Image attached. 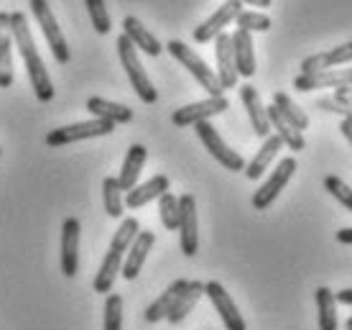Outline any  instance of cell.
<instances>
[{
  "instance_id": "obj_43",
  "label": "cell",
  "mask_w": 352,
  "mask_h": 330,
  "mask_svg": "<svg viewBox=\"0 0 352 330\" xmlns=\"http://www.w3.org/2000/svg\"><path fill=\"white\" fill-rule=\"evenodd\" d=\"M243 6H258V8H268L273 0H240Z\"/></svg>"
},
{
  "instance_id": "obj_35",
  "label": "cell",
  "mask_w": 352,
  "mask_h": 330,
  "mask_svg": "<svg viewBox=\"0 0 352 330\" xmlns=\"http://www.w3.org/2000/svg\"><path fill=\"white\" fill-rule=\"evenodd\" d=\"M85 6H87V13H89V21H92V28H95L97 34H110V13L105 8V0H85Z\"/></svg>"
},
{
  "instance_id": "obj_36",
  "label": "cell",
  "mask_w": 352,
  "mask_h": 330,
  "mask_svg": "<svg viewBox=\"0 0 352 330\" xmlns=\"http://www.w3.org/2000/svg\"><path fill=\"white\" fill-rule=\"evenodd\" d=\"M102 325L105 330H123V297L120 295H107Z\"/></svg>"
},
{
  "instance_id": "obj_25",
  "label": "cell",
  "mask_w": 352,
  "mask_h": 330,
  "mask_svg": "<svg viewBox=\"0 0 352 330\" xmlns=\"http://www.w3.org/2000/svg\"><path fill=\"white\" fill-rule=\"evenodd\" d=\"M265 116H268V123H271V128L276 131V136L281 138V143H286L291 152H304L307 149V141H304V134L301 131H296L294 125L286 121V118L276 110V105L265 107Z\"/></svg>"
},
{
  "instance_id": "obj_42",
  "label": "cell",
  "mask_w": 352,
  "mask_h": 330,
  "mask_svg": "<svg viewBox=\"0 0 352 330\" xmlns=\"http://www.w3.org/2000/svg\"><path fill=\"white\" fill-rule=\"evenodd\" d=\"M340 131H342V136L347 138V141H350V146H352V123L342 121V123H340Z\"/></svg>"
},
{
  "instance_id": "obj_31",
  "label": "cell",
  "mask_w": 352,
  "mask_h": 330,
  "mask_svg": "<svg viewBox=\"0 0 352 330\" xmlns=\"http://www.w3.org/2000/svg\"><path fill=\"white\" fill-rule=\"evenodd\" d=\"M102 203H105V210L110 218H123V189L118 185V177H105Z\"/></svg>"
},
{
  "instance_id": "obj_29",
  "label": "cell",
  "mask_w": 352,
  "mask_h": 330,
  "mask_svg": "<svg viewBox=\"0 0 352 330\" xmlns=\"http://www.w3.org/2000/svg\"><path fill=\"white\" fill-rule=\"evenodd\" d=\"M319 313V330H337V300L329 287H319L314 292Z\"/></svg>"
},
{
  "instance_id": "obj_27",
  "label": "cell",
  "mask_w": 352,
  "mask_h": 330,
  "mask_svg": "<svg viewBox=\"0 0 352 330\" xmlns=\"http://www.w3.org/2000/svg\"><path fill=\"white\" fill-rule=\"evenodd\" d=\"M120 269H123V254L107 251L102 264H100V271H97L95 282H92L97 295H110V289H113L115 279H118V274H120Z\"/></svg>"
},
{
  "instance_id": "obj_28",
  "label": "cell",
  "mask_w": 352,
  "mask_h": 330,
  "mask_svg": "<svg viewBox=\"0 0 352 330\" xmlns=\"http://www.w3.org/2000/svg\"><path fill=\"white\" fill-rule=\"evenodd\" d=\"M202 295H204V282H189L184 292L179 295L176 305L171 307V313H168L166 320L171 322V325H179V322H184V318L192 313L194 307H197V302H199V297H202Z\"/></svg>"
},
{
  "instance_id": "obj_11",
  "label": "cell",
  "mask_w": 352,
  "mask_h": 330,
  "mask_svg": "<svg viewBox=\"0 0 352 330\" xmlns=\"http://www.w3.org/2000/svg\"><path fill=\"white\" fill-rule=\"evenodd\" d=\"M240 10H243V3H240V0H228V3H222L220 8L214 10L202 26L194 28V41H197V44H207V41H212V39H217V36L225 31V26H230V23L238 18Z\"/></svg>"
},
{
  "instance_id": "obj_23",
  "label": "cell",
  "mask_w": 352,
  "mask_h": 330,
  "mask_svg": "<svg viewBox=\"0 0 352 330\" xmlns=\"http://www.w3.org/2000/svg\"><path fill=\"white\" fill-rule=\"evenodd\" d=\"M283 149V143H281V138L276 134H271V136H265L263 138V146L258 149V154L250 159V164H248L245 169V177L248 179H261L265 174V169L271 167V161L278 156V152Z\"/></svg>"
},
{
  "instance_id": "obj_34",
  "label": "cell",
  "mask_w": 352,
  "mask_h": 330,
  "mask_svg": "<svg viewBox=\"0 0 352 330\" xmlns=\"http://www.w3.org/2000/svg\"><path fill=\"white\" fill-rule=\"evenodd\" d=\"M159 215L166 231H176L179 228V197H174L171 192H164L159 197Z\"/></svg>"
},
{
  "instance_id": "obj_30",
  "label": "cell",
  "mask_w": 352,
  "mask_h": 330,
  "mask_svg": "<svg viewBox=\"0 0 352 330\" xmlns=\"http://www.w3.org/2000/svg\"><path fill=\"white\" fill-rule=\"evenodd\" d=\"M273 105H276V110H278V113H281V116L286 118V121H289L296 131H304V128H309L307 113H304V110H301V107L296 105V103H294L286 92H276V95H273Z\"/></svg>"
},
{
  "instance_id": "obj_8",
  "label": "cell",
  "mask_w": 352,
  "mask_h": 330,
  "mask_svg": "<svg viewBox=\"0 0 352 330\" xmlns=\"http://www.w3.org/2000/svg\"><path fill=\"white\" fill-rule=\"evenodd\" d=\"M179 243L184 256H194L199 251V220H197V200L194 195L179 197Z\"/></svg>"
},
{
  "instance_id": "obj_19",
  "label": "cell",
  "mask_w": 352,
  "mask_h": 330,
  "mask_svg": "<svg viewBox=\"0 0 352 330\" xmlns=\"http://www.w3.org/2000/svg\"><path fill=\"white\" fill-rule=\"evenodd\" d=\"M240 100H243V105H245L248 118H250V125H253L256 136H261V138L271 136V123H268V116H265V107H263V103H261L258 90L253 87V85H243V87H240Z\"/></svg>"
},
{
  "instance_id": "obj_16",
  "label": "cell",
  "mask_w": 352,
  "mask_h": 330,
  "mask_svg": "<svg viewBox=\"0 0 352 330\" xmlns=\"http://www.w3.org/2000/svg\"><path fill=\"white\" fill-rule=\"evenodd\" d=\"M232 39V59H235V70L238 77H253L256 74V52H253V36L238 28Z\"/></svg>"
},
{
  "instance_id": "obj_39",
  "label": "cell",
  "mask_w": 352,
  "mask_h": 330,
  "mask_svg": "<svg viewBox=\"0 0 352 330\" xmlns=\"http://www.w3.org/2000/svg\"><path fill=\"white\" fill-rule=\"evenodd\" d=\"M332 98L337 100V103H342V105H350L352 107V87H340L335 90V95Z\"/></svg>"
},
{
  "instance_id": "obj_18",
  "label": "cell",
  "mask_w": 352,
  "mask_h": 330,
  "mask_svg": "<svg viewBox=\"0 0 352 330\" xmlns=\"http://www.w3.org/2000/svg\"><path fill=\"white\" fill-rule=\"evenodd\" d=\"M164 192H168V177L166 174H156V177H151L148 182L135 185L133 189L125 192V207L138 210V207L148 205L151 200H159Z\"/></svg>"
},
{
  "instance_id": "obj_7",
  "label": "cell",
  "mask_w": 352,
  "mask_h": 330,
  "mask_svg": "<svg viewBox=\"0 0 352 330\" xmlns=\"http://www.w3.org/2000/svg\"><path fill=\"white\" fill-rule=\"evenodd\" d=\"M294 172H296V159L294 156H286L276 164V169L268 179H265L263 185L256 189V195H253V207L256 210H268L273 205V200L281 195V189L289 185V179L294 177Z\"/></svg>"
},
{
  "instance_id": "obj_21",
  "label": "cell",
  "mask_w": 352,
  "mask_h": 330,
  "mask_svg": "<svg viewBox=\"0 0 352 330\" xmlns=\"http://www.w3.org/2000/svg\"><path fill=\"white\" fill-rule=\"evenodd\" d=\"M13 85V34H10V13L0 10V87Z\"/></svg>"
},
{
  "instance_id": "obj_38",
  "label": "cell",
  "mask_w": 352,
  "mask_h": 330,
  "mask_svg": "<svg viewBox=\"0 0 352 330\" xmlns=\"http://www.w3.org/2000/svg\"><path fill=\"white\" fill-rule=\"evenodd\" d=\"M317 107H322V110H327V113H337V116H342V121L352 123V107L350 105H342V103H337L335 98L317 100Z\"/></svg>"
},
{
  "instance_id": "obj_45",
  "label": "cell",
  "mask_w": 352,
  "mask_h": 330,
  "mask_svg": "<svg viewBox=\"0 0 352 330\" xmlns=\"http://www.w3.org/2000/svg\"><path fill=\"white\" fill-rule=\"evenodd\" d=\"M0 154H3V149H0Z\"/></svg>"
},
{
  "instance_id": "obj_12",
  "label": "cell",
  "mask_w": 352,
  "mask_h": 330,
  "mask_svg": "<svg viewBox=\"0 0 352 330\" xmlns=\"http://www.w3.org/2000/svg\"><path fill=\"white\" fill-rule=\"evenodd\" d=\"M294 87L299 92H311V90H324V87H352V67L350 70H322L311 72V74H299L294 80Z\"/></svg>"
},
{
  "instance_id": "obj_10",
  "label": "cell",
  "mask_w": 352,
  "mask_h": 330,
  "mask_svg": "<svg viewBox=\"0 0 352 330\" xmlns=\"http://www.w3.org/2000/svg\"><path fill=\"white\" fill-rule=\"evenodd\" d=\"M204 295L210 297L212 307L217 310L220 315V320L225 322V328L228 330H248L245 320H243V315H240L238 305L232 302V297L220 282H207L204 285Z\"/></svg>"
},
{
  "instance_id": "obj_5",
  "label": "cell",
  "mask_w": 352,
  "mask_h": 330,
  "mask_svg": "<svg viewBox=\"0 0 352 330\" xmlns=\"http://www.w3.org/2000/svg\"><path fill=\"white\" fill-rule=\"evenodd\" d=\"M31 13H34L36 21H38V26H41V34H44L49 49H52L54 59L59 64H67L69 62V46H67L62 26L56 23V18H54L49 3H46V0H31Z\"/></svg>"
},
{
  "instance_id": "obj_1",
  "label": "cell",
  "mask_w": 352,
  "mask_h": 330,
  "mask_svg": "<svg viewBox=\"0 0 352 330\" xmlns=\"http://www.w3.org/2000/svg\"><path fill=\"white\" fill-rule=\"evenodd\" d=\"M10 34H13V46L18 49L21 59H23V64H26L36 98L41 100V103L54 100L52 77H49V72H46L41 54H38V49H36L34 34H31V26H28V18L23 16L21 10H13V13H10Z\"/></svg>"
},
{
  "instance_id": "obj_37",
  "label": "cell",
  "mask_w": 352,
  "mask_h": 330,
  "mask_svg": "<svg viewBox=\"0 0 352 330\" xmlns=\"http://www.w3.org/2000/svg\"><path fill=\"white\" fill-rule=\"evenodd\" d=\"M324 189L335 197L340 205H344L352 213V187H347L342 179L337 177V174H327V177H324Z\"/></svg>"
},
{
  "instance_id": "obj_15",
  "label": "cell",
  "mask_w": 352,
  "mask_h": 330,
  "mask_svg": "<svg viewBox=\"0 0 352 330\" xmlns=\"http://www.w3.org/2000/svg\"><path fill=\"white\" fill-rule=\"evenodd\" d=\"M153 243H156V236L151 231H141L135 236V241L131 243V249L125 251L128 256H125L123 269H120L123 279H135L141 274V269H143V264H146V259H148V251L153 249Z\"/></svg>"
},
{
  "instance_id": "obj_24",
  "label": "cell",
  "mask_w": 352,
  "mask_h": 330,
  "mask_svg": "<svg viewBox=\"0 0 352 330\" xmlns=\"http://www.w3.org/2000/svg\"><path fill=\"white\" fill-rule=\"evenodd\" d=\"M186 285H189V279H176L174 285L166 287V292L156 300V302H151L148 307H146V322H161L166 320L168 313H171V307L176 305V300H179V295L186 289Z\"/></svg>"
},
{
  "instance_id": "obj_2",
  "label": "cell",
  "mask_w": 352,
  "mask_h": 330,
  "mask_svg": "<svg viewBox=\"0 0 352 330\" xmlns=\"http://www.w3.org/2000/svg\"><path fill=\"white\" fill-rule=\"evenodd\" d=\"M168 54L174 56L176 62H182L189 70V74H192L194 80L199 82L207 92H210V98H220L225 90L220 87V80H217V74L212 72V67H207V62H204L199 54L194 52L192 46H186L184 41H168L166 44Z\"/></svg>"
},
{
  "instance_id": "obj_14",
  "label": "cell",
  "mask_w": 352,
  "mask_h": 330,
  "mask_svg": "<svg viewBox=\"0 0 352 330\" xmlns=\"http://www.w3.org/2000/svg\"><path fill=\"white\" fill-rule=\"evenodd\" d=\"M214 59H217V72L214 74L220 80V87H238V70H235V59H232V39L225 31L214 39Z\"/></svg>"
},
{
  "instance_id": "obj_4",
  "label": "cell",
  "mask_w": 352,
  "mask_h": 330,
  "mask_svg": "<svg viewBox=\"0 0 352 330\" xmlns=\"http://www.w3.org/2000/svg\"><path fill=\"white\" fill-rule=\"evenodd\" d=\"M113 131H115L113 123L100 121V118H92V121H82V123L54 128V131L46 134V143H49L52 149H62V146H69V143L87 141V138H97V136H107V134H113Z\"/></svg>"
},
{
  "instance_id": "obj_33",
  "label": "cell",
  "mask_w": 352,
  "mask_h": 330,
  "mask_svg": "<svg viewBox=\"0 0 352 330\" xmlns=\"http://www.w3.org/2000/svg\"><path fill=\"white\" fill-rule=\"evenodd\" d=\"M235 23H238V28L248 31V34H265L271 28V18L265 16V13H258V10H240Z\"/></svg>"
},
{
  "instance_id": "obj_13",
  "label": "cell",
  "mask_w": 352,
  "mask_h": 330,
  "mask_svg": "<svg viewBox=\"0 0 352 330\" xmlns=\"http://www.w3.org/2000/svg\"><path fill=\"white\" fill-rule=\"evenodd\" d=\"M80 231L77 218H67L62 225V271L64 277H74L80 271Z\"/></svg>"
},
{
  "instance_id": "obj_41",
  "label": "cell",
  "mask_w": 352,
  "mask_h": 330,
  "mask_svg": "<svg viewBox=\"0 0 352 330\" xmlns=\"http://www.w3.org/2000/svg\"><path fill=\"white\" fill-rule=\"evenodd\" d=\"M337 241L352 246V228H342V231H337Z\"/></svg>"
},
{
  "instance_id": "obj_20",
  "label": "cell",
  "mask_w": 352,
  "mask_h": 330,
  "mask_svg": "<svg viewBox=\"0 0 352 330\" xmlns=\"http://www.w3.org/2000/svg\"><path fill=\"white\" fill-rule=\"evenodd\" d=\"M123 36L131 41L135 49H143L148 56H159L164 52V46L159 44V39L151 34L148 28L143 26L135 16H125L123 18Z\"/></svg>"
},
{
  "instance_id": "obj_3",
  "label": "cell",
  "mask_w": 352,
  "mask_h": 330,
  "mask_svg": "<svg viewBox=\"0 0 352 330\" xmlns=\"http://www.w3.org/2000/svg\"><path fill=\"white\" fill-rule=\"evenodd\" d=\"M118 54H120V62H123V70L125 74H128V80H131L133 90H135V95L143 100V103H148V105H153L156 100H159V92H156V87L151 85L148 74H146V70H143L141 59H138V49L125 39L123 34L118 36Z\"/></svg>"
},
{
  "instance_id": "obj_6",
  "label": "cell",
  "mask_w": 352,
  "mask_h": 330,
  "mask_svg": "<svg viewBox=\"0 0 352 330\" xmlns=\"http://www.w3.org/2000/svg\"><path fill=\"white\" fill-rule=\"evenodd\" d=\"M194 131H197V136H199V141L204 143V149L212 154V159L220 161L225 169H230V172H243V169H245V159H243L235 149H230L228 143L222 141V136L217 134V128H214L210 121L197 123V125H194Z\"/></svg>"
},
{
  "instance_id": "obj_44",
  "label": "cell",
  "mask_w": 352,
  "mask_h": 330,
  "mask_svg": "<svg viewBox=\"0 0 352 330\" xmlns=\"http://www.w3.org/2000/svg\"><path fill=\"white\" fill-rule=\"evenodd\" d=\"M344 328H347V330H352V318H350V320H347V322H344Z\"/></svg>"
},
{
  "instance_id": "obj_40",
  "label": "cell",
  "mask_w": 352,
  "mask_h": 330,
  "mask_svg": "<svg viewBox=\"0 0 352 330\" xmlns=\"http://www.w3.org/2000/svg\"><path fill=\"white\" fill-rule=\"evenodd\" d=\"M335 300L340 305H347V307H352V287H347V289H340L335 295Z\"/></svg>"
},
{
  "instance_id": "obj_22",
  "label": "cell",
  "mask_w": 352,
  "mask_h": 330,
  "mask_svg": "<svg viewBox=\"0 0 352 330\" xmlns=\"http://www.w3.org/2000/svg\"><path fill=\"white\" fill-rule=\"evenodd\" d=\"M146 159H148V149H146L143 143H133L131 149H128V154H125V159H123L120 177H118V185H120L123 192H128V189H133L138 185V177H141V169H143V164H146Z\"/></svg>"
},
{
  "instance_id": "obj_32",
  "label": "cell",
  "mask_w": 352,
  "mask_h": 330,
  "mask_svg": "<svg viewBox=\"0 0 352 330\" xmlns=\"http://www.w3.org/2000/svg\"><path fill=\"white\" fill-rule=\"evenodd\" d=\"M138 233H141V223H138L135 218H125L123 223H120V228L115 231L113 241H110V251H115V254H125V251L131 249V243L135 241Z\"/></svg>"
},
{
  "instance_id": "obj_26",
  "label": "cell",
  "mask_w": 352,
  "mask_h": 330,
  "mask_svg": "<svg viewBox=\"0 0 352 330\" xmlns=\"http://www.w3.org/2000/svg\"><path fill=\"white\" fill-rule=\"evenodd\" d=\"M87 110L92 113V118H100V121H107V123H131L133 121V110L131 107L120 105V103H113V100L105 98H89L87 100Z\"/></svg>"
},
{
  "instance_id": "obj_9",
  "label": "cell",
  "mask_w": 352,
  "mask_h": 330,
  "mask_svg": "<svg viewBox=\"0 0 352 330\" xmlns=\"http://www.w3.org/2000/svg\"><path fill=\"white\" fill-rule=\"evenodd\" d=\"M230 107L228 98L220 95V98H207V100H199V103H192V105H184L174 110L171 113V123L179 125V128H184V125H197L202 123V121H210L212 116H220Z\"/></svg>"
},
{
  "instance_id": "obj_17",
  "label": "cell",
  "mask_w": 352,
  "mask_h": 330,
  "mask_svg": "<svg viewBox=\"0 0 352 330\" xmlns=\"http://www.w3.org/2000/svg\"><path fill=\"white\" fill-rule=\"evenodd\" d=\"M352 62V41L342 46H335L329 52L314 54V56H307L301 62V74H311V72H322V70H335L340 64Z\"/></svg>"
}]
</instances>
